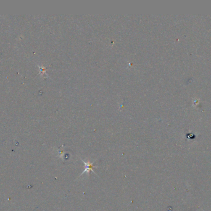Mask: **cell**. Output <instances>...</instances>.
Instances as JSON below:
<instances>
[{
	"label": "cell",
	"instance_id": "1",
	"mask_svg": "<svg viewBox=\"0 0 211 211\" xmlns=\"http://www.w3.org/2000/svg\"><path fill=\"white\" fill-rule=\"evenodd\" d=\"M82 161H83V162H84V163H85V169L84 171L82 173L81 175H83L84 174H85V173H86V174H88V173H89L91 171H93V172L94 173V174H96V173H95V172L93 171V168H96V167H94V166L93 165V163L86 162L85 161H83V160H82Z\"/></svg>",
	"mask_w": 211,
	"mask_h": 211
}]
</instances>
